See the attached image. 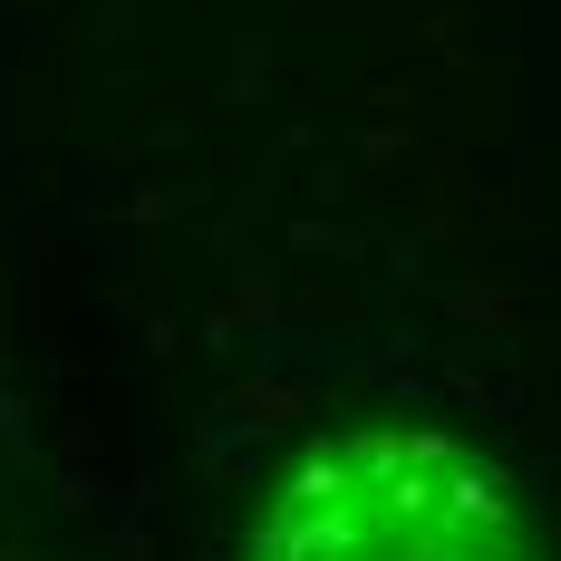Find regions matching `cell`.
Masks as SVG:
<instances>
[{
  "label": "cell",
  "mask_w": 561,
  "mask_h": 561,
  "mask_svg": "<svg viewBox=\"0 0 561 561\" xmlns=\"http://www.w3.org/2000/svg\"><path fill=\"white\" fill-rule=\"evenodd\" d=\"M242 561H542L504 465L426 426H348L280 474Z\"/></svg>",
  "instance_id": "6da1fadb"
}]
</instances>
